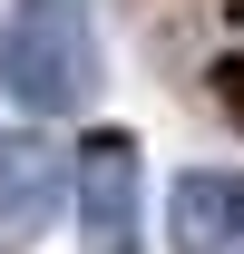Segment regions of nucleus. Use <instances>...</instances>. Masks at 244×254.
Returning a JSON list of instances; mask_svg holds the SVG:
<instances>
[{"mask_svg":"<svg viewBox=\"0 0 244 254\" xmlns=\"http://www.w3.org/2000/svg\"><path fill=\"white\" fill-rule=\"evenodd\" d=\"M49 205H59V147L30 137V127H10L0 137V254L30 245L39 225H49Z\"/></svg>","mask_w":244,"mask_h":254,"instance_id":"20e7f679","label":"nucleus"},{"mask_svg":"<svg viewBox=\"0 0 244 254\" xmlns=\"http://www.w3.org/2000/svg\"><path fill=\"white\" fill-rule=\"evenodd\" d=\"M0 88L39 118H78L98 98V20L88 0H20L0 30Z\"/></svg>","mask_w":244,"mask_h":254,"instance_id":"f257e3e1","label":"nucleus"},{"mask_svg":"<svg viewBox=\"0 0 244 254\" xmlns=\"http://www.w3.org/2000/svg\"><path fill=\"white\" fill-rule=\"evenodd\" d=\"M166 235L176 254H244V176L235 166H195L166 195Z\"/></svg>","mask_w":244,"mask_h":254,"instance_id":"7ed1b4c3","label":"nucleus"},{"mask_svg":"<svg viewBox=\"0 0 244 254\" xmlns=\"http://www.w3.org/2000/svg\"><path fill=\"white\" fill-rule=\"evenodd\" d=\"M68 195H78L88 254H137V137L127 127H98L68 157Z\"/></svg>","mask_w":244,"mask_h":254,"instance_id":"f03ea898","label":"nucleus"}]
</instances>
